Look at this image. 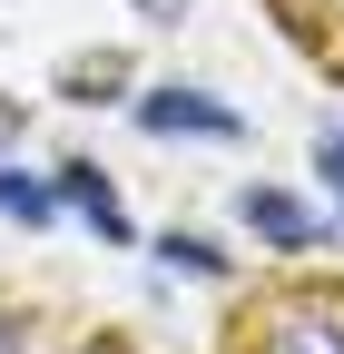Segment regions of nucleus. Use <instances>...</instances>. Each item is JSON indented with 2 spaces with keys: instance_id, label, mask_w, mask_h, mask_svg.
<instances>
[{
  "instance_id": "1",
  "label": "nucleus",
  "mask_w": 344,
  "mask_h": 354,
  "mask_svg": "<svg viewBox=\"0 0 344 354\" xmlns=\"http://www.w3.org/2000/svg\"><path fill=\"white\" fill-rule=\"evenodd\" d=\"M148 128H157V138H236V118L217 99H187V88H157V99H148Z\"/></svg>"
},
{
  "instance_id": "2",
  "label": "nucleus",
  "mask_w": 344,
  "mask_h": 354,
  "mask_svg": "<svg viewBox=\"0 0 344 354\" xmlns=\"http://www.w3.org/2000/svg\"><path fill=\"white\" fill-rule=\"evenodd\" d=\"M246 227L266 236V246H315V216L295 207L285 187H246Z\"/></svg>"
},
{
  "instance_id": "3",
  "label": "nucleus",
  "mask_w": 344,
  "mask_h": 354,
  "mask_svg": "<svg viewBox=\"0 0 344 354\" xmlns=\"http://www.w3.org/2000/svg\"><path fill=\"white\" fill-rule=\"evenodd\" d=\"M59 197H69L79 216H89L99 236H128V216H118V187H108L99 167H69V177H59Z\"/></svg>"
},
{
  "instance_id": "4",
  "label": "nucleus",
  "mask_w": 344,
  "mask_h": 354,
  "mask_svg": "<svg viewBox=\"0 0 344 354\" xmlns=\"http://www.w3.org/2000/svg\"><path fill=\"white\" fill-rule=\"evenodd\" d=\"M266 354H344V325H325V315H285Z\"/></svg>"
},
{
  "instance_id": "5",
  "label": "nucleus",
  "mask_w": 344,
  "mask_h": 354,
  "mask_svg": "<svg viewBox=\"0 0 344 354\" xmlns=\"http://www.w3.org/2000/svg\"><path fill=\"white\" fill-rule=\"evenodd\" d=\"M0 207L20 216V227H39V216H50V187H30V177H0Z\"/></svg>"
},
{
  "instance_id": "6",
  "label": "nucleus",
  "mask_w": 344,
  "mask_h": 354,
  "mask_svg": "<svg viewBox=\"0 0 344 354\" xmlns=\"http://www.w3.org/2000/svg\"><path fill=\"white\" fill-rule=\"evenodd\" d=\"M118 69H128V59H89V69H69V99H108Z\"/></svg>"
},
{
  "instance_id": "7",
  "label": "nucleus",
  "mask_w": 344,
  "mask_h": 354,
  "mask_svg": "<svg viewBox=\"0 0 344 354\" xmlns=\"http://www.w3.org/2000/svg\"><path fill=\"white\" fill-rule=\"evenodd\" d=\"M167 266H197V276H217V246H197V236H167Z\"/></svg>"
},
{
  "instance_id": "8",
  "label": "nucleus",
  "mask_w": 344,
  "mask_h": 354,
  "mask_svg": "<svg viewBox=\"0 0 344 354\" xmlns=\"http://www.w3.org/2000/svg\"><path fill=\"white\" fill-rule=\"evenodd\" d=\"M10 138H20V99L0 88V148H10Z\"/></svg>"
},
{
  "instance_id": "9",
  "label": "nucleus",
  "mask_w": 344,
  "mask_h": 354,
  "mask_svg": "<svg viewBox=\"0 0 344 354\" xmlns=\"http://www.w3.org/2000/svg\"><path fill=\"white\" fill-rule=\"evenodd\" d=\"M325 177H334V187H344V128H334V138H325Z\"/></svg>"
},
{
  "instance_id": "10",
  "label": "nucleus",
  "mask_w": 344,
  "mask_h": 354,
  "mask_svg": "<svg viewBox=\"0 0 344 354\" xmlns=\"http://www.w3.org/2000/svg\"><path fill=\"white\" fill-rule=\"evenodd\" d=\"M138 10H148V20H178V10H187V0H138Z\"/></svg>"
},
{
  "instance_id": "11",
  "label": "nucleus",
  "mask_w": 344,
  "mask_h": 354,
  "mask_svg": "<svg viewBox=\"0 0 344 354\" xmlns=\"http://www.w3.org/2000/svg\"><path fill=\"white\" fill-rule=\"evenodd\" d=\"M0 354H20V325H10V315H0Z\"/></svg>"
},
{
  "instance_id": "12",
  "label": "nucleus",
  "mask_w": 344,
  "mask_h": 354,
  "mask_svg": "<svg viewBox=\"0 0 344 354\" xmlns=\"http://www.w3.org/2000/svg\"><path fill=\"white\" fill-rule=\"evenodd\" d=\"M79 354H118V344H79Z\"/></svg>"
}]
</instances>
